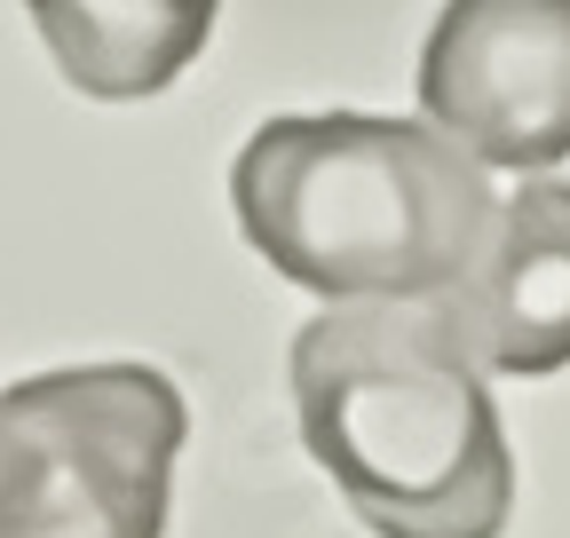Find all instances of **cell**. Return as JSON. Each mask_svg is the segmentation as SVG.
I'll list each match as a JSON object with an SVG mask.
<instances>
[{
    "mask_svg": "<svg viewBox=\"0 0 570 538\" xmlns=\"http://www.w3.org/2000/svg\"><path fill=\"white\" fill-rule=\"evenodd\" d=\"M24 17L80 96L142 103L198 63L223 0H24Z\"/></svg>",
    "mask_w": 570,
    "mask_h": 538,
    "instance_id": "cell-6",
    "label": "cell"
},
{
    "mask_svg": "<svg viewBox=\"0 0 570 538\" xmlns=\"http://www.w3.org/2000/svg\"><path fill=\"white\" fill-rule=\"evenodd\" d=\"M475 372L539 380L570 365V182H523L468 269L436 293Z\"/></svg>",
    "mask_w": 570,
    "mask_h": 538,
    "instance_id": "cell-5",
    "label": "cell"
},
{
    "mask_svg": "<svg viewBox=\"0 0 570 538\" xmlns=\"http://www.w3.org/2000/svg\"><path fill=\"white\" fill-rule=\"evenodd\" d=\"M302 444L373 538H499L515 451L436 301H325L294 341Z\"/></svg>",
    "mask_w": 570,
    "mask_h": 538,
    "instance_id": "cell-1",
    "label": "cell"
},
{
    "mask_svg": "<svg viewBox=\"0 0 570 538\" xmlns=\"http://www.w3.org/2000/svg\"><path fill=\"white\" fill-rule=\"evenodd\" d=\"M420 111L475 167L570 159V0H444L420 48Z\"/></svg>",
    "mask_w": 570,
    "mask_h": 538,
    "instance_id": "cell-4",
    "label": "cell"
},
{
    "mask_svg": "<svg viewBox=\"0 0 570 538\" xmlns=\"http://www.w3.org/2000/svg\"><path fill=\"white\" fill-rule=\"evenodd\" d=\"M190 404L159 365L0 388V538H159Z\"/></svg>",
    "mask_w": 570,
    "mask_h": 538,
    "instance_id": "cell-3",
    "label": "cell"
},
{
    "mask_svg": "<svg viewBox=\"0 0 570 538\" xmlns=\"http://www.w3.org/2000/svg\"><path fill=\"white\" fill-rule=\"evenodd\" d=\"M230 198L254 253L325 301H436L491 230L483 167L436 127L373 111L254 127Z\"/></svg>",
    "mask_w": 570,
    "mask_h": 538,
    "instance_id": "cell-2",
    "label": "cell"
}]
</instances>
